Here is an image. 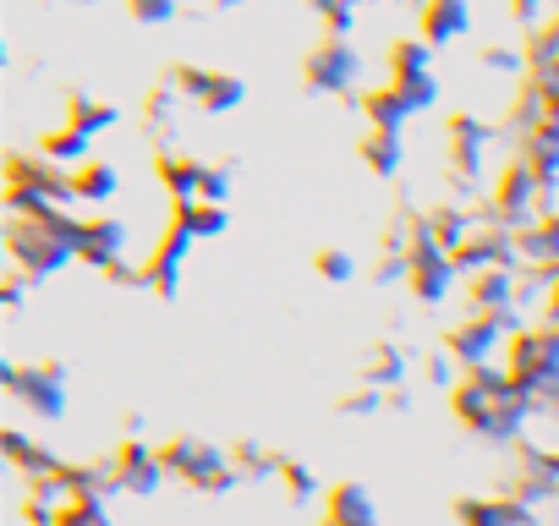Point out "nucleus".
I'll return each mask as SVG.
<instances>
[{"mask_svg": "<svg viewBox=\"0 0 559 526\" xmlns=\"http://www.w3.org/2000/svg\"><path fill=\"white\" fill-rule=\"evenodd\" d=\"M159 461H165V471H176L181 482H192V488H203V493H230V488L241 482V477H236V461H230L219 444L192 439V433L159 444Z\"/></svg>", "mask_w": 559, "mask_h": 526, "instance_id": "f257e3e1", "label": "nucleus"}, {"mask_svg": "<svg viewBox=\"0 0 559 526\" xmlns=\"http://www.w3.org/2000/svg\"><path fill=\"white\" fill-rule=\"evenodd\" d=\"M0 384H7L34 417H45V422H61L67 417V373L56 368V362H39V368H17V362H7L0 368Z\"/></svg>", "mask_w": 559, "mask_h": 526, "instance_id": "f03ea898", "label": "nucleus"}, {"mask_svg": "<svg viewBox=\"0 0 559 526\" xmlns=\"http://www.w3.org/2000/svg\"><path fill=\"white\" fill-rule=\"evenodd\" d=\"M302 77H308V94H352L362 83V61L346 39H324L319 50H308Z\"/></svg>", "mask_w": 559, "mask_h": 526, "instance_id": "7ed1b4c3", "label": "nucleus"}, {"mask_svg": "<svg viewBox=\"0 0 559 526\" xmlns=\"http://www.w3.org/2000/svg\"><path fill=\"white\" fill-rule=\"evenodd\" d=\"M170 88H176L181 99H198L209 116L236 110V105L247 99L241 77H230V72H209V67H176V72H170Z\"/></svg>", "mask_w": 559, "mask_h": 526, "instance_id": "20e7f679", "label": "nucleus"}, {"mask_svg": "<svg viewBox=\"0 0 559 526\" xmlns=\"http://www.w3.org/2000/svg\"><path fill=\"white\" fill-rule=\"evenodd\" d=\"M499 346H504V330H499L493 319H483V313H472L466 324H455V330L444 335V351H450L466 373H483Z\"/></svg>", "mask_w": 559, "mask_h": 526, "instance_id": "39448f33", "label": "nucleus"}, {"mask_svg": "<svg viewBox=\"0 0 559 526\" xmlns=\"http://www.w3.org/2000/svg\"><path fill=\"white\" fill-rule=\"evenodd\" d=\"M116 471H121V488H127V493H138V499L159 493V482L170 477V471H165V461H159V450H154V444H143V439H127V444L116 450Z\"/></svg>", "mask_w": 559, "mask_h": 526, "instance_id": "423d86ee", "label": "nucleus"}, {"mask_svg": "<svg viewBox=\"0 0 559 526\" xmlns=\"http://www.w3.org/2000/svg\"><path fill=\"white\" fill-rule=\"evenodd\" d=\"M78 258L94 263V270H105V275L127 270V225H121V219H88Z\"/></svg>", "mask_w": 559, "mask_h": 526, "instance_id": "0eeeda50", "label": "nucleus"}, {"mask_svg": "<svg viewBox=\"0 0 559 526\" xmlns=\"http://www.w3.org/2000/svg\"><path fill=\"white\" fill-rule=\"evenodd\" d=\"M67 482H72V499H78V504H88V510H105L116 493H127V488H121L116 461H88V466H72V471H67Z\"/></svg>", "mask_w": 559, "mask_h": 526, "instance_id": "6e6552de", "label": "nucleus"}, {"mask_svg": "<svg viewBox=\"0 0 559 526\" xmlns=\"http://www.w3.org/2000/svg\"><path fill=\"white\" fill-rule=\"evenodd\" d=\"M159 176H165V187H170L176 208H192V203H203V176H209V165H198V159H181V154H159Z\"/></svg>", "mask_w": 559, "mask_h": 526, "instance_id": "1a4fd4ad", "label": "nucleus"}, {"mask_svg": "<svg viewBox=\"0 0 559 526\" xmlns=\"http://www.w3.org/2000/svg\"><path fill=\"white\" fill-rule=\"evenodd\" d=\"M461 521L466 526H537V515L521 499H466Z\"/></svg>", "mask_w": 559, "mask_h": 526, "instance_id": "9d476101", "label": "nucleus"}, {"mask_svg": "<svg viewBox=\"0 0 559 526\" xmlns=\"http://www.w3.org/2000/svg\"><path fill=\"white\" fill-rule=\"evenodd\" d=\"M324 526H379L373 493H368L362 482H341V488L330 493V521H324Z\"/></svg>", "mask_w": 559, "mask_h": 526, "instance_id": "9b49d317", "label": "nucleus"}, {"mask_svg": "<svg viewBox=\"0 0 559 526\" xmlns=\"http://www.w3.org/2000/svg\"><path fill=\"white\" fill-rule=\"evenodd\" d=\"M461 34H472V12L455 7V0H439V7L423 12V39H428L433 50L450 45V39H461Z\"/></svg>", "mask_w": 559, "mask_h": 526, "instance_id": "f8f14e48", "label": "nucleus"}, {"mask_svg": "<svg viewBox=\"0 0 559 526\" xmlns=\"http://www.w3.org/2000/svg\"><path fill=\"white\" fill-rule=\"evenodd\" d=\"M362 165H368L373 176H401V165H406L401 132H373V127H368V138H362Z\"/></svg>", "mask_w": 559, "mask_h": 526, "instance_id": "ddd939ff", "label": "nucleus"}, {"mask_svg": "<svg viewBox=\"0 0 559 526\" xmlns=\"http://www.w3.org/2000/svg\"><path fill=\"white\" fill-rule=\"evenodd\" d=\"M72 187H78V203H110L116 192H121V170L116 165H105V159H94V165H83L78 176H72Z\"/></svg>", "mask_w": 559, "mask_h": 526, "instance_id": "4468645a", "label": "nucleus"}, {"mask_svg": "<svg viewBox=\"0 0 559 526\" xmlns=\"http://www.w3.org/2000/svg\"><path fill=\"white\" fill-rule=\"evenodd\" d=\"M362 110H368L373 132H401V127L412 121V105H406L395 88H373V94H362Z\"/></svg>", "mask_w": 559, "mask_h": 526, "instance_id": "2eb2a0df", "label": "nucleus"}, {"mask_svg": "<svg viewBox=\"0 0 559 526\" xmlns=\"http://www.w3.org/2000/svg\"><path fill=\"white\" fill-rule=\"evenodd\" d=\"M362 384H368V390H379V395H395V390H406V351H395V346H379V357L362 368Z\"/></svg>", "mask_w": 559, "mask_h": 526, "instance_id": "dca6fc26", "label": "nucleus"}, {"mask_svg": "<svg viewBox=\"0 0 559 526\" xmlns=\"http://www.w3.org/2000/svg\"><path fill=\"white\" fill-rule=\"evenodd\" d=\"M236 477L241 482H269V477H286V455L274 450H258V444H236Z\"/></svg>", "mask_w": 559, "mask_h": 526, "instance_id": "f3484780", "label": "nucleus"}, {"mask_svg": "<svg viewBox=\"0 0 559 526\" xmlns=\"http://www.w3.org/2000/svg\"><path fill=\"white\" fill-rule=\"evenodd\" d=\"M176 225L192 236V241H209V236H225V208L219 203H192V208H176Z\"/></svg>", "mask_w": 559, "mask_h": 526, "instance_id": "a211bd4d", "label": "nucleus"}, {"mask_svg": "<svg viewBox=\"0 0 559 526\" xmlns=\"http://www.w3.org/2000/svg\"><path fill=\"white\" fill-rule=\"evenodd\" d=\"M121 121V110L116 105H99V99H83V94H72V127L83 132V138H99L105 127H116Z\"/></svg>", "mask_w": 559, "mask_h": 526, "instance_id": "6ab92c4d", "label": "nucleus"}, {"mask_svg": "<svg viewBox=\"0 0 559 526\" xmlns=\"http://www.w3.org/2000/svg\"><path fill=\"white\" fill-rule=\"evenodd\" d=\"M319 275H324L330 286H346V280H357V258H352L346 247H324V252H319Z\"/></svg>", "mask_w": 559, "mask_h": 526, "instance_id": "aec40b11", "label": "nucleus"}, {"mask_svg": "<svg viewBox=\"0 0 559 526\" xmlns=\"http://www.w3.org/2000/svg\"><path fill=\"white\" fill-rule=\"evenodd\" d=\"M286 488H292V499H297V504H308V499H319V493H324L319 471H313V466H302V461H286Z\"/></svg>", "mask_w": 559, "mask_h": 526, "instance_id": "412c9836", "label": "nucleus"}, {"mask_svg": "<svg viewBox=\"0 0 559 526\" xmlns=\"http://www.w3.org/2000/svg\"><path fill=\"white\" fill-rule=\"evenodd\" d=\"M384 406H390V395H379V390H368V384H362L357 395H346V401H341V411H346V417H379Z\"/></svg>", "mask_w": 559, "mask_h": 526, "instance_id": "4be33fe9", "label": "nucleus"}, {"mask_svg": "<svg viewBox=\"0 0 559 526\" xmlns=\"http://www.w3.org/2000/svg\"><path fill=\"white\" fill-rule=\"evenodd\" d=\"M225 192H230V170H214V165H209V176H203V203H219V208H225Z\"/></svg>", "mask_w": 559, "mask_h": 526, "instance_id": "5701e85b", "label": "nucleus"}, {"mask_svg": "<svg viewBox=\"0 0 559 526\" xmlns=\"http://www.w3.org/2000/svg\"><path fill=\"white\" fill-rule=\"evenodd\" d=\"M428 379H433V384H455V390H461V379H455V357H450V351H433V357H428Z\"/></svg>", "mask_w": 559, "mask_h": 526, "instance_id": "b1692460", "label": "nucleus"}, {"mask_svg": "<svg viewBox=\"0 0 559 526\" xmlns=\"http://www.w3.org/2000/svg\"><path fill=\"white\" fill-rule=\"evenodd\" d=\"M319 17H324V23H330V34H335V39H341V34H352V28H357V12H346V7H324V12H319Z\"/></svg>", "mask_w": 559, "mask_h": 526, "instance_id": "393cba45", "label": "nucleus"}, {"mask_svg": "<svg viewBox=\"0 0 559 526\" xmlns=\"http://www.w3.org/2000/svg\"><path fill=\"white\" fill-rule=\"evenodd\" d=\"M132 17H138V23H170L176 7H132Z\"/></svg>", "mask_w": 559, "mask_h": 526, "instance_id": "a878e982", "label": "nucleus"}]
</instances>
